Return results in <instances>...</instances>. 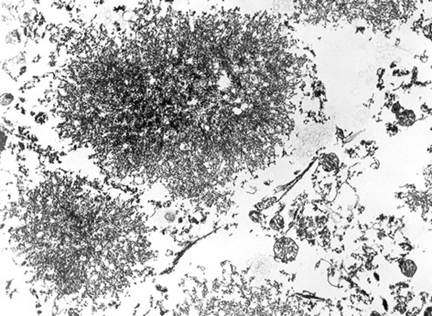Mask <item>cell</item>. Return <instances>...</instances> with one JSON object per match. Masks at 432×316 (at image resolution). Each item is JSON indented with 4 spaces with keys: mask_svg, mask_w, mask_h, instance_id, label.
<instances>
[{
    "mask_svg": "<svg viewBox=\"0 0 432 316\" xmlns=\"http://www.w3.org/2000/svg\"><path fill=\"white\" fill-rule=\"evenodd\" d=\"M274 251L276 259L288 262L293 260L297 256L298 247L291 239L282 238L276 242Z\"/></svg>",
    "mask_w": 432,
    "mask_h": 316,
    "instance_id": "cell-1",
    "label": "cell"
},
{
    "mask_svg": "<svg viewBox=\"0 0 432 316\" xmlns=\"http://www.w3.org/2000/svg\"><path fill=\"white\" fill-rule=\"evenodd\" d=\"M402 272L407 276H412L416 272V265L414 264L411 260H406L401 265Z\"/></svg>",
    "mask_w": 432,
    "mask_h": 316,
    "instance_id": "cell-2",
    "label": "cell"
}]
</instances>
